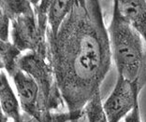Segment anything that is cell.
<instances>
[{
  "label": "cell",
  "instance_id": "obj_1",
  "mask_svg": "<svg viewBox=\"0 0 146 122\" xmlns=\"http://www.w3.org/2000/svg\"><path fill=\"white\" fill-rule=\"evenodd\" d=\"M49 62L70 122H79L84 108L100 91L111 65V49L102 10H92L86 0H75L55 37L47 34Z\"/></svg>",
  "mask_w": 146,
  "mask_h": 122
},
{
  "label": "cell",
  "instance_id": "obj_16",
  "mask_svg": "<svg viewBox=\"0 0 146 122\" xmlns=\"http://www.w3.org/2000/svg\"><path fill=\"white\" fill-rule=\"evenodd\" d=\"M30 2L33 4V6L36 7V5L38 4V2H39V0H30Z\"/></svg>",
  "mask_w": 146,
  "mask_h": 122
},
{
  "label": "cell",
  "instance_id": "obj_6",
  "mask_svg": "<svg viewBox=\"0 0 146 122\" xmlns=\"http://www.w3.org/2000/svg\"><path fill=\"white\" fill-rule=\"evenodd\" d=\"M12 78L22 110L38 122H54L52 112L42 110L39 104V89L34 78L21 69Z\"/></svg>",
  "mask_w": 146,
  "mask_h": 122
},
{
  "label": "cell",
  "instance_id": "obj_7",
  "mask_svg": "<svg viewBox=\"0 0 146 122\" xmlns=\"http://www.w3.org/2000/svg\"><path fill=\"white\" fill-rule=\"evenodd\" d=\"M119 10L144 40L146 46V0H114Z\"/></svg>",
  "mask_w": 146,
  "mask_h": 122
},
{
  "label": "cell",
  "instance_id": "obj_14",
  "mask_svg": "<svg viewBox=\"0 0 146 122\" xmlns=\"http://www.w3.org/2000/svg\"><path fill=\"white\" fill-rule=\"evenodd\" d=\"M125 122H141L140 104H137L135 105L133 110L125 117Z\"/></svg>",
  "mask_w": 146,
  "mask_h": 122
},
{
  "label": "cell",
  "instance_id": "obj_12",
  "mask_svg": "<svg viewBox=\"0 0 146 122\" xmlns=\"http://www.w3.org/2000/svg\"><path fill=\"white\" fill-rule=\"evenodd\" d=\"M54 0H39L38 4L34 7L36 21L39 27V30L43 35H47V30L49 27L48 24V15L50 9L52 8Z\"/></svg>",
  "mask_w": 146,
  "mask_h": 122
},
{
  "label": "cell",
  "instance_id": "obj_8",
  "mask_svg": "<svg viewBox=\"0 0 146 122\" xmlns=\"http://www.w3.org/2000/svg\"><path fill=\"white\" fill-rule=\"evenodd\" d=\"M74 4L75 0H54L48 15V35L52 37L57 35L59 28L71 11Z\"/></svg>",
  "mask_w": 146,
  "mask_h": 122
},
{
  "label": "cell",
  "instance_id": "obj_2",
  "mask_svg": "<svg viewBox=\"0 0 146 122\" xmlns=\"http://www.w3.org/2000/svg\"><path fill=\"white\" fill-rule=\"evenodd\" d=\"M108 32L117 74L127 79L138 80L143 88L146 83V49L141 35L123 17L114 0Z\"/></svg>",
  "mask_w": 146,
  "mask_h": 122
},
{
  "label": "cell",
  "instance_id": "obj_9",
  "mask_svg": "<svg viewBox=\"0 0 146 122\" xmlns=\"http://www.w3.org/2000/svg\"><path fill=\"white\" fill-rule=\"evenodd\" d=\"M0 56H1V67L5 69L9 77H13L19 67V60L22 56V51L9 41H0Z\"/></svg>",
  "mask_w": 146,
  "mask_h": 122
},
{
  "label": "cell",
  "instance_id": "obj_4",
  "mask_svg": "<svg viewBox=\"0 0 146 122\" xmlns=\"http://www.w3.org/2000/svg\"><path fill=\"white\" fill-rule=\"evenodd\" d=\"M12 43L22 52L32 51L49 60L47 35L39 30L36 12L19 16L11 21Z\"/></svg>",
  "mask_w": 146,
  "mask_h": 122
},
{
  "label": "cell",
  "instance_id": "obj_3",
  "mask_svg": "<svg viewBox=\"0 0 146 122\" xmlns=\"http://www.w3.org/2000/svg\"><path fill=\"white\" fill-rule=\"evenodd\" d=\"M21 70L34 78L39 89V104L42 110L52 112L64 107V99L59 90L54 69L43 56L28 51L19 60Z\"/></svg>",
  "mask_w": 146,
  "mask_h": 122
},
{
  "label": "cell",
  "instance_id": "obj_11",
  "mask_svg": "<svg viewBox=\"0 0 146 122\" xmlns=\"http://www.w3.org/2000/svg\"><path fill=\"white\" fill-rule=\"evenodd\" d=\"M84 115L88 122H109L103 104H102L100 91L93 96L84 108Z\"/></svg>",
  "mask_w": 146,
  "mask_h": 122
},
{
  "label": "cell",
  "instance_id": "obj_15",
  "mask_svg": "<svg viewBox=\"0 0 146 122\" xmlns=\"http://www.w3.org/2000/svg\"><path fill=\"white\" fill-rule=\"evenodd\" d=\"M9 120V117L6 116V115H4L2 113V117H1V122H8Z\"/></svg>",
  "mask_w": 146,
  "mask_h": 122
},
{
  "label": "cell",
  "instance_id": "obj_10",
  "mask_svg": "<svg viewBox=\"0 0 146 122\" xmlns=\"http://www.w3.org/2000/svg\"><path fill=\"white\" fill-rule=\"evenodd\" d=\"M0 11L12 21L19 16L35 12L30 0H0Z\"/></svg>",
  "mask_w": 146,
  "mask_h": 122
},
{
  "label": "cell",
  "instance_id": "obj_13",
  "mask_svg": "<svg viewBox=\"0 0 146 122\" xmlns=\"http://www.w3.org/2000/svg\"><path fill=\"white\" fill-rule=\"evenodd\" d=\"M11 24V20L6 14L0 11V39L2 41H9V25Z\"/></svg>",
  "mask_w": 146,
  "mask_h": 122
},
{
  "label": "cell",
  "instance_id": "obj_5",
  "mask_svg": "<svg viewBox=\"0 0 146 122\" xmlns=\"http://www.w3.org/2000/svg\"><path fill=\"white\" fill-rule=\"evenodd\" d=\"M142 89L138 80H130L117 74V80L111 95L103 104L109 122H119L139 104Z\"/></svg>",
  "mask_w": 146,
  "mask_h": 122
}]
</instances>
